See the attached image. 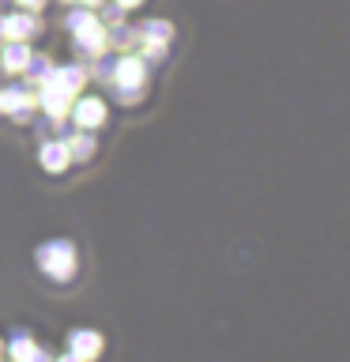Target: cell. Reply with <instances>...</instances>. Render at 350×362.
Wrapping results in <instances>:
<instances>
[{
    "label": "cell",
    "instance_id": "cell-1",
    "mask_svg": "<svg viewBox=\"0 0 350 362\" xmlns=\"http://www.w3.org/2000/svg\"><path fill=\"white\" fill-rule=\"evenodd\" d=\"M64 23H68V30H72V45H76L79 57H98V53L109 49L106 23L98 19L95 8H72Z\"/></svg>",
    "mask_w": 350,
    "mask_h": 362
},
{
    "label": "cell",
    "instance_id": "cell-2",
    "mask_svg": "<svg viewBox=\"0 0 350 362\" xmlns=\"http://www.w3.org/2000/svg\"><path fill=\"white\" fill-rule=\"evenodd\" d=\"M34 264H38V272L45 279L68 283V279H76L79 257H76V245L68 242V238H49V242H42L34 249Z\"/></svg>",
    "mask_w": 350,
    "mask_h": 362
},
{
    "label": "cell",
    "instance_id": "cell-3",
    "mask_svg": "<svg viewBox=\"0 0 350 362\" xmlns=\"http://www.w3.org/2000/svg\"><path fill=\"white\" fill-rule=\"evenodd\" d=\"M106 113H109V106L102 95H76L72 110H68V121L83 132H98L102 124H106Z\"/></svg>",
    "mask_w": 350,
    "mask_h": 362
},
{
    "label": "cell",
    "instance_id": "cell-4",
    "mask_svg": "<svg viewBox=\"0 0 350 362\" xmlns=\"http://www.w3.org/2000/svg\"><path fill=\"white\" fill-rule=\"evenodd\" d=\"M147 83V61L140 53H124L113 64V90H143Z\"/></svg>",
    "mask_w": 350,
    "mask_h": 362
},
{
    "label": "cell",
    "instance_id": "cell-5",
    "mask_svg": "<svg viewBox=\"0 0 350 362\" xmlns=\"http://www.w3.org/2000/svg\"><path fill=\"white\" fill-rule=\"evenodd\" d=\"M42 30L38 23V11H8V16H0V38L4 42H30L34 34Z\"/></svg>",
    "mask_w": 350,
    "mask_h": 362
},
{
    "label": "cell",
    "instance_id": "cell-6",
    "mask_svg": "<svg viewBox=\"0 0 350 362\" xmlns=\"http://www.w3.org/2000/svg\"><path fill=\"white\" fill-rule=\"evenodd\" d=\"M87 68L83 64H53V72H49V79L45 83H53L56 90H64V95H83V87H87Z\"/></svg>",
    "mask_w": 350,
    "mask_h": 362
},
{
    "label": "cell",
    "instance_id": "cell-7",
    "mask_svg": "<svg viewBox=\"0 0 350 362\" xmlns=\"http://www.w3.org/2000/svg\"><path fill=\"white\" fill-rule=\"evenodd\" d=\"M34 90L30 87H4L0 90V113H8V117H16V121H27L30 113H34Z\"/></svg>",
    "mask_w": 350,
    "mask_h": 362
},
{
    "label": "cell",
    "instance_id": "cell-8",
    "mask_svg": "<svg viewBox=\"0 0 350 362\" xmlns=\"http://www.w3.org/2000/svg\"><path fill=\"white\" fill-rule=\"evenodd\" d=\"M8 355H11V362H53V355L45 347H38L34 344V336L30 332H11V339H8Z\"/></svg>",
    "mask_w": 350,
    "mask_h": 362
},
{
    "label": "cell",
    "instance_id": "cell-9",
    "mask_svg": "<svg viewBox=\"0 0 350 362\" xmlns=\"http://www.w3.org/2000/svg\"><path fill=\"white\" fill-rule=\"evenodd\" d=\"M102 332H95V328H76V332H68V355L83 358V362H95L102 355Z\"/></svg>",
    "mask_w": 350,
    "mask_h": 362
},
{
    "label": "cell",
    "instance_id": "cell-10",
    "mask_svg": "<svg viewBox=\"0 0 350 362\" xmlns=\"http://www.w3.org/2000/svg\"><path fill=\"white\" fill-rule=\"evenodd\" d=\"M34 102L42 106V113L49 121H64L68 110H72V95H64V90H56L53 83H42L38 95H34Z\"/></svg>",
    "mask_w": 350,
    "mask_h": 362
},
{
    "label": "cell",
    "instance_id": "cell-11",
    "mask_svg": "<svg viewBox=\"0 0 350 362\" xmlns=\"http://www.w3.org/2000/svg\"><path fill=\"white\" fill-rule=\"evenodd\" d=\"M38 163L42 170H49V174H61V170L72 166V158H68V147L61 136H49V140L38 144Z\"/></svg>",
    "mask_w": 350,
    "mask_h": 362
},
{
    "label": "cell",
    "instance_id": "cell-12",
    "mask_svg": "<svg viewBox=\"0 0 350 362\" xmlns=\"http://www.w3.org/2000/svg\"><path fill=\"white\" fill-rule=\"evenodd\" d=\"M64 140V147H68V158H72L76 166H83V163H90L95 158V132H83V129H72L68 136H61Z\"/></svg>",
    "mask_w": 350,
    "mask_h": 362
},
{
    "label": "cell",
    "instance_id": "cell-13",
    "mask_svg": "<svg viewBox=\"0 0 350 362\" xmlns=\"http://www.w3.org/2000/svg\"><path fill=\"white\" fill-rule=\"evenodd\" d=\"M30 53H34L30 42H4V45H0V68H4L8 76H23Z\"/></svg>",
    "mask_w": 350,
    "mask_h": 362
},
{
    "label": "cell",
    "instance_id": "cell-14",
    "mask_svg": "<svg viewBox=\"0 0 350 362\" xmlns=\"http://www.w3.org/2000/svg\"><path fill=\"white\" fill-rule=\"evenodd\" d=\"M135 30H140V42H151V45H169V38H174V27L166 19H147Z\"/></svg>",
    "mask_w": 350,
    "mask_h": 362
},
{
    "label": "cell",
    "instance_id": "cell-15",
    "mask_svg": "<svg viewBox=\"0 0 350 362\" xmlns=\"http://www.w3.org/2000/svg\"><path fill=\"white\" fill-rule=\"evenodd\" d=\"M49 72H53V61H49V57H38V53H30L27 68H23V76H27V83H34V87H42L45 79H49Z\"/></svg>",
    "mask_w": 350,
    "mask_h": 362
},
{
    "label": "cell",
    "instance_id": "cell-16",
    "mask_svg": "<svg viewBox=\"0 0 350 362\" xmlns=\"http://www.w3.org/2000/svg\"><path fill=\"white\" fill-rule=\"evenodd\" d=\"M106 42L117 45V49H132V45H140V30L135 27H106Z\"/></svg>",
    "mask_w": 350,
    "mask_h": 362
},
{
    "label": "cell",
    "instance_id": "cell-17",
    "mask_svg": "<svg viewBox=\"0 0 350 362\" xmlns=\"http://www.w3.org/2000/svg\"><path fill=\"white\" fill-rule=\"evenodd\" d=\"M113 57H106V53H98V57H90V68H87V76H95V79H102V83H113Z\"/></svg>",
    "mask_w": 350,
    "mask_h": 362
},
{
    "label": "cell",
    "instance_id": "cell-18",
    "mask_svg": "<svg viewBox=\"0 0 350 362\" xmlns=\"http://www.w3.org/2000/svg\"><path fill=\"white\" fill-rule=\"evenodd\" d=\"M102 11H98V19L106 23V27H117L121 23V16H124V8H117V4H98Z\"/></svg>",
    "mask_w": 350,
    "mask_h": 362
},
{
    "label": "cell",
    "instance_id": "cell-19",
    "mask_svg": "<svg viewBox=\"0 0 350 362\" xmlns=\"http://www.w3.org/2000/svg\"><path fill=\"white\" fill-rule=\"evenodd\" d=\"M16 4H19L23 11H42V8H45V0H16Z\"/></svg>",
    "mask_w": 350,
    "mask_h": 362
},
{
    "label": "cell",
    "instance_id": "cell-20",
    "mask_svg": "<svg viewBox=\"0 0 350 362\" xmlns=\"http://www.w3.org/2000/svg\"><path fill=\"white\" fill-rule=\"evenodd\" d=\"M113 4H117V8H124V11H132V8H140L143 0H113Z\"/></svg>",
    "mask_w": 350,
    "mask_h": 362
},
{
    "label": "cell",
    "instance_id": "cell-21",
    "mask_svg": "<svg viewBox=\"0 0 350 362\" xmlns=\"http://www.w3.org/2000/svg\"><path fill=\"white\" fill-rule=\"evenodd\" d=\"M76 4H79V8H95V11H98V4H106V0H76Z\"/></svg>",
    "mask_w": 350,
    "mask_h": 362
},
{
    "label": "cell",
    "instance_id": "cell-22",
    "mask_svg": "<svg viewBox=\"0 0 350 362\" xmlns=\"http://www.w3.org/2000/svg\"><path fill=\"white\" fill-rule=\"evenodd\" d=\"M53 362H83V358H76V355H61V358H53Z\"/></svg>",
    "mask_w": 350,
    "mask_h": 362
},
{
    "label": "cell",
    "instance_id": "cell-23",
    "mask_svg": "<svg viewBox=\"0 0 350 362\" xmlns=\"http://www.w3.org/2000/svg\"><path fill=\"white\" fill-rule=\"evenodd\" d=\"M61 4H72V0H61Z\"/></svg>",
    "mask_w": 350,
    "mask_h": 362
},
{
    "label": "cell",
    "instance_id": "cell-24",
    "mask_svg": "<svg viewBox=\"0 0 350 362\" xmlns=\"http://www.w3.org/2000/svg\"><path fill=\"white\" fill-rule=\"evenodd\" d=\"M0 355H4V344H0Z\"/></svg>",
    "mask_w": 350,
    "mask_h": 362
}]
</instances>
